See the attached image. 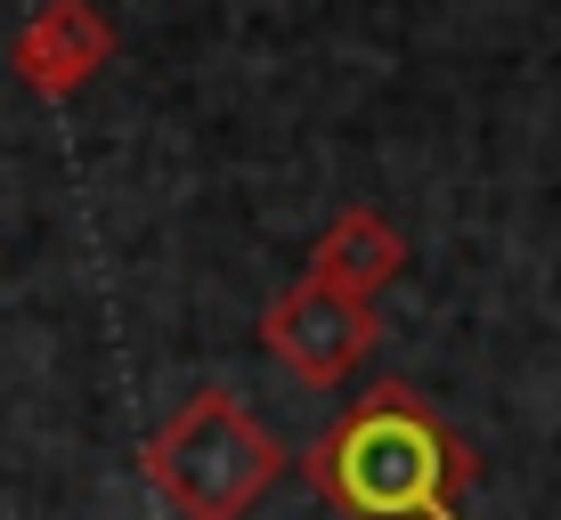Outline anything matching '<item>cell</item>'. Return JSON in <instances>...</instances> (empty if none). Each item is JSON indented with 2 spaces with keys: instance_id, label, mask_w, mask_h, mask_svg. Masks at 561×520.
<instances>
[{
  "instance_id": "1",
  "label": "cell",
  "mask_w": 561,
  "mask_h": 520,
  "mask_svg": "<svg viewBox=\"0 0 561 520\" xmlns=\"http://www.w3.org/2000/svg\"><path fill=\"white\" fill-rule=\"evenodd\" d=\"M472 479V455L415 391L382 382L309 448V488L351 520H448V488Z\"/></svg>"
},
{
  "instance_id": "2",
  "label": "cell",
  "mask_w": 561,
  "mask_h": 520,
  "mask_svg": "<svg viewBox=\"0 0 561 520\" xmlns=\"http://www.w3.org/2000/svg\"><path fill=\"white\" fill-rule=\"evenodd\" d=\"M285 448L268 423L244 415V398L204 391L147 439V479L180 520H244L277 488Z\"/></svg>"
},
{
  "instance_id": "3",
  "label": "cell",
  "mask_w": 561,
  "mask_h": 520,
  "mask_svg": "<svg viewBox=\"0 0 561 520\" xmlns=\"http://www.w3.org/2000/svg\"><path fill=\"white\" fill-rule=\"evenodd\" d=\"M261 342L294 366L301 382L334 391V382L351 374L366 350H375V310H366V301H351V293H334L325 277H309V285H294V293L261 317Z\"/></svg>"
},
{
  "instance_id": "4",
  "label": "cell",
  "mask_w": 561,
  "mask_h": 520,
  "mask_svg": "<svg viewBox=\"0 0 561 520\" xmlns=\"http://www.w3.org/2000/svg\"><path fill=\"white\" fill-rule=\"evenodd\" d=\"M399 261L408 253H399V236L382 220H342L334 236L318 244V277L334 285V293H351V301H366L382 277H399Z\"/></svg>"
},
{
  "instance_id": "5",
  "label": "cell",
  "mask_w": 561,
  "mask_h": 520,
  "mask_svg": "<svg viewBox=\"0 0 561 520\" xmlns=\"http://www.w3.org/2000/svg\"><path fill=\"white\" fill-rule=\"evenodd\" d=\"M99 57H106V33L90 25L82 9H57L49 25L25 42V73H33V82H49V90H66V82H82Z\"/></svg>"
}]
</instances>
